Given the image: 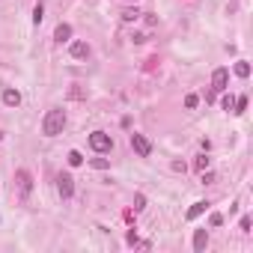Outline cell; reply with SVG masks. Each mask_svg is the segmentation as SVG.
<instances>
[{
  "label": "cell",
  "instance_id": "6",
  "mask_svg": "<svg viewBox=\"0 0 253 253\" xmlns=\"http://www.w3.org/2000/svg\"><path fill=\"white\" fill-rule=\"evenodd\" d=\"M15 182H18L21 200H27V197H30V191H33V179H30V173H27V170H18V173H15Z\"/></svg>",
  "mask_w": 253,
  "mask_h": 253
},
{
  "label": "cell",
  "instance_id": "23",
  "mask_svg": "<svg viewBox=\"0 0 253 253\" xmlns=\"http://www.w3.org/2000/svg\"><path fill=\"white\" fill-rule=\"evenodd\" d=\"M250 224H253L250 218H241V230H244V232H250Z\"/></svg>",
  "mask_w": 253,
  "mask_h": 253
},
{
  "label": "cell",
  "instance_id": "10",
  "mask_svg": "<svg viewBox=\"0 0 253 253\" xmlns=\"http://www.w3.org/2000/svg\"><path fill=\"white\" fill-rule=\"evenodd\" d=\"M206 208H208V203H206V200H200V203H194V206L188 208V214H185V218H188V221H197V218H200V214H203Z\"/></svg>",
  "mask_w": 253,
  "mask_h": 253
},
{
  "label": "cell",
  "instance_id": "14",
  "mask_svg": "<svg viewBox=\"0 0 253 253\" xmlns=\"http://www.w3.org/2000/svg\"><path fill=\"white\" fill-rule=\"evenodd\" d=\"M69 164H71V167H81V164H84V155H81L78 149H71V152H69Z\"/></svg>",
  "mask_w": 253,
  "mask_h": 253
},
{
  "label": "cell",
  "instance_id": "21",
  "mask_svg": "<svg viewBox=\"0 0 253 253\" xmlns=\"http://www.w3.org/2000/svg\"><path fill=\"white\" fill-rule=\"evenodd\" d=\"M224 224V214H211V227H221Z\"/></svg>",
  "mask_w": 253,
  "mask_h": 253
},
{
  "label": "cell",
  "instance_id": "1",
  "mask_svg": "<svg viewBox=\"0 0 253 253\" xmlns=\"http://www.w3.org/2000/svg\"><path fill=\"white\" fill-rule=\"evenodd\" d=\"M63 128H66V111L51 107V111L45 114V119H42V134L45 137H57V134H63Z\"/></svg>",
  "mask_w": 253,
  "mask_h": 253
},
{
  "label": "cell",
  "instance_id": "12",
  "mask_svg": "<svg viewBox=\"0 0 253 253\" xmlns=\"http://www.w3.org/2000/svg\"><path fill=\"white\" fill-rule=\"evenodd\" d=\"M244 111H247V95H238L232 101V114H244Z\"/></svg>",
  "mask_w": 253,
  "mask_h": 253
},
{
  "label": "cell",
  "instance_id": "8",
  "mask_svg": "<svg viewBox=\"0 0 253 253\" xmlns=\"http://www.w3.org/2000/svg\"><path fill=\"white\" fill-rule=\"evenodd\" d=\"M206 247H208V232H206V230H197V232H194V250L203 253Z\"/></svg>",
  "mask_w": 253,
  "mask_h": 253
},
{
  "label": "cell",
  "instance_id": "3",
  "mask_svg": "<svg viewBox=\"0 0 253 253\" xmlns=\"http://www.w3.org/2000/svg\"><path fill=\"white\" fill-rule=\"evenodd\" d=\"M131 149H134L140 158H149V155H152V143L143 137V134H131Z\"/></svg>",
  "mask_w": 253,
  "mask_h": 253
},
{
  "label": "cell",
  "instance_id": "13",
  "mask_svg": "<svg viewBox=\"0 0 253 253\" xmlns=\"http://www.w3.org/2000/svg\"><path fill=\"white\" fill-rule=\"evenodd\" d=\"M235 75H238V78H247V75H250V63L238 60V63H235Z\"/></svg>",
  "mask_w": 253,
  "mask_h": 253
},
{
  "label": "cell",
  "instance_id": "7",
  "mask_svg": "<svg viewBox=\"0 0 253 253\" xmlns=\"http://www.w3.org/2000/svg\"><path fill=\"white\" fill-rule=\"evenodd\" d=\"M69 54L75 57V60H87V57H90V45H87V42H71Z\"/></svg>",
  "mask_w": 253,
  "mask_h": 253
},
{
  "label": "cell",
  "instance_id": "5",
  "mask_svg": "<svg viewBox=\"0 0 253 253\" xmlns=\"http://www.w3.org/2000/svg\"><path fill=\"white\" fill-rule=\"evenodd\" d=\"M230 84V71L227 69H214V75H211V92H224Z\"/></svg>",
  "mask_w": 253,
  "mask_h": 253
},
{
  "label": "cell",
  "instance_id": "2",
  "mask_svg": "<svg viewBox=\"0 0 253 253\" xmlns=\"http://www.w3.org/2000/svg\"><path fill=\"white\" fill-rule=\"evenodd\" d=\"M90 146L104 155V152L114 149V140H111V134H104V131H92V134H90Z\"/></svg>",
  "mask_w": 253,
  "mask_h": 253
},
{
  "label": "cell",
  "instance_id": "15",
  "mask_svg": "<svg viewBox=\"0 0 253 253\" xmlns=\"http://www.w3.org/2000/svg\"><path fill=\"white\" fill-rule=\"evenodd\" d=\"M137 18H140L137 9H122V21H125V24H131V21H137Z\"/></svg>",
  "mask_w": 253,
  "mask_h": 253
},
{
  "label": "cell",
  "instance_id": "20",
  "mask_svg": "<svg viewBox=\"0 0 253 253\" xmlns=\"http://www.w3.org/2000/svg\"><path fill=\"white\" fill-rule=\"evenodd\" d=\"M197 170H208V158H206V155L197 158Z\"/></svg>",
  "mask_w": 253,
  "mask_h": 253
},
{
  "label": "cell",
  "instance_id": "11",
  "mask_svg": "<svg viewBox=\"0 0 253 253\" xmlns=\"http://www.w3.org/2000/svg\"><path fill=\"white\" fill-rule=\"evenodd\" d=\"M3 104L18 107V104H21V92H18V90H6V92H3Z\"/></svg>",
  "mask_w": 253,
  "mask_h": 253
},
{
  "label": "cell",
  "instance_id": "16",
  "mask_svg": "<svg viewBox=\"0 0 253 253\" xmlns=\"http://www.w3.org/2000/svg\"><path fill=\"white\" fill-rule=\"evenodd\" d=\"M42 15H45V6L36 3V9H33V24H42Z\"/></svg>",
  "mask_w": 253,
  "mask_h": 253
},
{
  "label": "cell",
  "instance_id": "9",
  "mask_svg": "<svg viewBox=\"0 0 253 253\" xmlns=\"http://www.w3.org/2000/svg\"><path fill=\"white\" fill-rule=\"evenodd\" d=\"M54 39H57V42H69V39H71V24H57Z\"/></svg>",
  "mask_w": 253,
  "mask_h": 253
},
{
  "label": "cell",
  "instance_id": "19",
  "mask_svg": "<svg viewBox=\"0 0 253 253\" xmlns=\"http://www.w3.org/2000/svg\"><path fill=\"white\" fill-rule=\"evenodd\" d=\"M232 101H235L232 95H224V98H221V104H224V111H232Z\"/></svg>",
  "mask_w": 253,
  "mask_h": 253
},
{
  "label": "cell",
  "instance_id": "24",
  "mask_svg": "<svg viewBox=\"0 0 253 253\" xmlns=\"http://www.w3.org/2000/svg\"><path fill=\"white\" fill-rule=\"evenodd\" d=\"M0 140H3V131H0Z\"/></svg>",
  "mask_w": 253,
  "mask_h": 253
},
{
  "label": "cell",
  "instance_id": "22",
  "mask_svg": "<svg viewBox=\"0 0 253 253\" xmlns=\"http://www.w3.org/2000/svg\"><path fill=\"white\" fill-rule=\"evenodd\" d=\"M197 101H200L197 95H188V98H185V107H197Z\"/></svg>",
  "mask_w": 253,
  "mask_h": 253
},
{
  "label": "cell",
  "instance_id": "18",
  "mask_svg": "<svg viewBox=\"0 0 253 253\" xmlns=\"http://www.w3.org/2000/svg\"><path fill=\"white\" fill-rule=\"evenodd\" d=\"M92 167H95V170H107L111 164H107V158H92Z\"/></svg>",
  "mask_w": 253,
  "mask_h": 253
},
{
  "label": "cell",
  "instance_id": "17",
  "mask_svg": "<svg viewBox=\"0 0 253 253\" xmlns=\"http://www.w3.org/2000/svg\"><path fill=\"white\" fill-rule=\"evenodd\" d=\"M140 208H146V197H143V194L134 197V211H140Z\"/></svg>",
  "mask_w": 253,
  "mask_h": 253
},
{
  "label": "cell",
  "instance_id": "4",
  "mask_svg": "<svg viewBox=\"0 0 253 253\" xmlns=\"http://www.w3.org/2000/svg\"><path fill=\"white\" fill-rule=\"evenodd\" d=\"M57 191H60L63 200H69L71 194H75V179H71L69 173H60V176H57Z\"/></svg>",
  "mask_w": 253,
  "mask_h": 253
}]
</instances>
